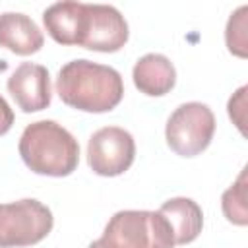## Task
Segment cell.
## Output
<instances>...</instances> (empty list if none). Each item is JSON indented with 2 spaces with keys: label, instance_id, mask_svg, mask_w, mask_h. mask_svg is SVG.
Wrapping results in <instances>:
<instances>
[{
  "label": "cell",
  "instance_id": "obj_1",
  "mask_svg": "<svg viewBox=\"0 0 248 248\" xmlns=\"http://www.w3.org/2000/svg\"><path fill=\"white\" fill-rule=\"evenodd\" d=\"M56 93L62 103L72 108L83 112H108L122 101L124 81L114 68L79 58L60 68Z\"/></svg>",
  "mask_w": 248,
  "mask_h": 248
},
{
  "label": "cell",
  "instance_id": "obj_2",
  "mask_svg": "<svg viewBox=\"0 0 248 248\" xmlns=\"http://www.w3.org/2000/svg\"><path fill=\"white\" fill-rule=\"evenodd\" d=\"M17 149L25 167L43 176H68L79 163L78 140L54 120L31 122L23 130Z\"/></svg>",
  "mask_w": 248,
  "mask_h": 248
},
{
  "label": "cell",
  "instance_id": "obj_3",
  "mask_svg": "<svg viewBox=\"0 0 248 248\" xmlns=\"http://www.w3.org/2000/svg\"><path fill=\"white\" fill-rule=\"evenodd\" d=\"M101 248H174L169 221L159 211H116L97 240Z\"/></svg>",
  "mask_w": 248,
  "mask_h": 248
},
{
  "label": "cell",
  "instance_id": "obj_4",
  "mask_svg": "<svg viewBox=\"0 0 248 248\" xmlns=\"http://www.w3.org/2000/svg\"><path fill=\"white\" fill-rule=\"evenodd\" d=\"M54 225L52 211L33 198L0 203V248H23L41 242Z\"/></svg>",
  "mask_w": 248,
  "mask_h": 248
},
{
  "label": "cell",
  "instance_id": "obj_5",
  "mask_svg": "<svg viewBox=\"0 0 248 248\" xmlns=\"http://www.w3.org/2000/svg\"><path fill=\"white\" fill-rule=\"evenodd\" d=\"M215 134L213 110L198 101L182 103L165 126L167 145L180 157H196L205 151Z\"/></svg>",
  "mask_w": 248,
  "mask_h": 248
},
{
  "label": "cell",
  "instance_id": "obj_6",
  "mask_svg": "<svg viewBox=\"0 0 248 248\" xmlns=\"http://www.w3.org/2000/svg\"><path fill=\"white\" fill-rule=\"evenodd\" d=\"M136 157V141L132 134L120 126H105L97 130L87 143V163L99 176L124 174Z\"/></svg>",
  "mask_w": 248,
  "mask_h": 248
},
{
  "label": "cell",
  "instance_id": "obj_7",
  "mask_svg": "<svg viewBox=\"0 0 248 248\" xmlns=\"http://www.w3.org/2000/svg\"><path fill=\"white\" fill-rule=\"evenodd\" d=\"M85 27L79 46L97 52H116L130 37L124 16L107 4H85Z\"/></svg>",
  "mask_w": 248,
  "mask_h": 248
},
{
  "label": "cell",
  "instance_id": "obj_8",
  "mask_svg": "<svg viewBox=\"0 0 248 248\" xmlns=\"http://www.w3.org/2000/svg\"><path fill=\"white\" fill-rule=\"evenodd\" d=\"M8 93L23 112H39L50 105L48 70L35 62H21L8 78Z\"/></svg>",
  "mask_w": 248,
  "mask_h": 248
},
{
  "label": "cell",
  "instance_id": "obj_9",
  "mask_svg": "<svg viewBox=\"0 0 248 248\" xmlns=\"http://www.w3.org/2000/svg\"><path fill=\"white\" fill-rule=\"evenodd\" d=\"M85 4L83 2H56L43 12V23L46 33L58 45H78L85 27Z\"/></svg>",
  "mask_w": 248,
  "mask_h": 248
},
{
  "label": "cell",
  "instance_id": "obj_10",
  "mask_svg": "<svg viewBox=\"0 0 248 248\" xmlns=\"http://www.w3.org/2000/svg\"><path fill=\"white\" fill-rule=\"evenodd\" d=\"M45 37L37 23L19 12L0 14V46L19 56L35 54L43 48Z\"/></svg>",
  "mask_w": 248,
  "mask_h": 248
},
{
  "label": "cell",
  "instance_id": "obj_11",
  "mask_svg": "<svg viewBox=\"0 0 248 248\" xmlns=\"http://www.w3.org/2000/svg\"><path fill=\"white\" fill-rule=\"evenodd\" d=\"M134 85L149 97L167 95L176 83V70L172 62L159 52H149L141 56L132 70Z\"/></svg>",
  "mask_w": 248,
  "mask_h": 248
},
{
  "label": "cell",
  "instance_id": "obj_12",
  "mask_svg": "<svg viewBox=\"0 0 248 248\" xmlns=\"http://www.w3.org/2000/svg\"><path fill=\"white\" fill-rule=\"evenodd\" d=\"M159 213L169 221L174 244H188L196 240L203 229L202 207L190 198H170L159 207Z\"/></svg>",
  "mask_w": 248,
  "mask_h": 248
},
{
  "label": "cell",
  "instance_id": "obj_13",
  "mask_svg": "<svg viewBox=\"0 0 248 248\" xmlns=\"http://www.w3.org/2000/svg\"><path fill=\"white\" fill-rule=\"evenodd\" d=\"M223 213L225 217L234 223L244 227L248 223V209H246V170L240 172L238 180L223 194L221 198Z\"/></svg>",
  "mask_w": 248,
  "mask_h": 248
},
{
  "label": "cell",
  "instance_id": "obj_14",
  "mask_svg": "<svg viewBox=\"0 0 248 248\" xmlns=\"http://www.w3.org/2000/svg\"><path fill=\"white\" fill-rule=\"evenodd\" d=\"M246 6H240L234 14H231L227 31H225V41L227 46L232 54L246 58Z\"/></svg>",
  "mask_w": 248,
  "mask_h": 248
},
{
  "label": "cell",
  "instance_id": "obj_15",
  "mask_svg": "<svg viewBox=\"0 0 248 248\" xmlns=\"http://www.w3.org/2000/svg\"><path fill=\"white\" fill-rule=\"evenodd\" d=\"M14 124V110L10 108L8 101L0 95V136H4L6 132H10Z\"/></svg>",
  "mask_w": 248,
  "mask_h": 248
},
{
  "label": "cell",
  "instance_id": "obj_16",
  "mask_svg": "<svg viewBox=\"0 0 248 248\" xmlns=\"http://www.w3.org/2000/svg\"><path fill=\"white\" fill-rule=\"evenodd\" d=\"M89 248H101V246H99V242H97V240H93V242L89 244Z\"/></svg>",
  "mask_w": 248,
  "mask_h": 248
}]
</instances>
